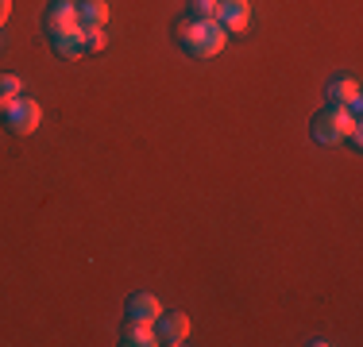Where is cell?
Here are the masks:
<instances>
[{
	"label": "cell",
	"instance_id": "obj_15",
	"mask_svg": "<svg viewBox=\"0 0 363 347\" xmlns=\"http://www.w3.org/2000/svg\"><path fill=\"white\" fill-rule=\"evenodd\" d=\"M8 16H12V0H0V28L8 23Z\"/></svg>",
	"mask_w": 363,
	"mask_h": 347
},
{
	"label": "cell",
	"instance_id": "obj_14",
	"mask_svg": "<svg viewBox=\"0 0 363 347\" xmlns=\"http://www.w3.org/2000/svg\"><path fill=\"white\" fill-rule=\"evenodd\" d=\"M105 42H108L105 28H85V55L89 50H105Z\"/></svg>",
	"mask_w": 363,
	"mask_h": 347
},
{
	"label": "cell",
	"instance_id": "obj_9",
	"mask_svg": "<svg viewBox=\"0 0 363 347\" xmlns=\"http://www.w3.org/2000/svg\"><path fill=\"white\" fill-rule=\"evenodd\" d=\"M124 312H128L132 320H143V324H155V320H159V312H162V301L155 297V293L140 290V293H132V297H128Z\"/></svg>",
	"mask_w": 363,
	"mask_h": 347
},
{
	"label": "cell",
	"instance_id": "obj_11",
	"mask_svg": "<svg viewBox=\"0 0 363 347\" xmlns=\"http://www.w3.org/2000/svg\"><path fill=\"white\" fill-rule=\"evenodd\" d=\"M77 23H82V28H105L108 4L105 0H82V4H77Z\"/></svg>",
	"mask_w": 363,
	"mask_h": 347
},
{
	"label": "cell",
	"instance_id": "obj_12",
	"mask_svg": "<svg viewBox=\"0 0 363 347\" xmlns=\"http://www.w3.org/2000/svg\"><path fill=\"white\" fill-rule=\"evenodd\" d=\"M23 93V81L16 74H0V108H4L8 101H16Z\"/></svg>",
	"mask_w": 363,
	"mask_h": 347
},
{
	"label": "cell",
	"instance_id": "obj_10",
	"mask_svg": "<svg viewBox=\"0 0 363 347\" xmlns=\"http://www.w3.org/2000/svg\"><path fill=\"white\" fill-rule=\"evenodd\" d=\"M120 343L124 347H155V324H143V320H124V328H120Z\"/></svg>",
	"mask_w": 363,
	"mask_h": 347
},
{
	"label": "cell",
	"instance_id": "obj_5",
	"mask_svg": "<svg viewBox=\"0 0 363 347\" xmlns=\"http://www.w3.org/2000/svg\"><path fill=\"white\" fill-rule=\"evenodd\" d=\"M217 23L228 35L247 31V23H252V4H247V0H217Z\"/></svg>",
	"mask_w": 363,
	"mask_h": 347
},
{
	"label": "cell",
	"instance_id": "obj_2",
	"mask_svg": "<svg viewBox=\"0 0 363 347\" xmlns=\"http://www.w3.org/2000/svg\"><path fill=\"white\" fill-rule=\"evenodd\" d=\"M359 127V116L356 112H348L344 104H328L325 112H317L313 124H309V135L317 139L321 147H340L344 139Z\"/></svg>",
	"mask_w": 363,
	"mask_h": 347
},
{
	"label": "cell",
	"instance_id": "obj_7",
	"mask_svg": "<svg viewBox=\"0 0 363 347\" xmlns=\"http://www.w3.org/2000/svg\"><path fill=\"white\" fill-rule=\"evenodd\" d=\"M50 50H55L58 58H82L85 55V28L77 23V28H66V31H50Z\"/></svg>",
	"mask_w": 363,
	"mask_h": 347
},
{
	"label": "cell",
	"instance_id": "obj_8",
	"mask_svg": "<svg viewBox=\"0 0 363 347\" xmlns=\"http://www.w3.org/2000/svg\"><path fill=\"white\" fill-rule=\"evenodd\" d=\"M43 28H47V35L77 28V4H74V0H50L47 12H43Z\"/></svg>",
	"mask_w": 363,
	"mask_h": 347
},
{
	"label": "cell",
	"instance_id": "obj_4",
	"mask_svg": "<svg viewBox=\"0 0 363 347\" xmlns=\"http://www.w3.org/2000/svg\"><path fill=\"white\" fill-rule=\"evenodd\" d=\"M189 332H194V324H189L186 312H159V320H155V340L167 343V347H182L189 343Z\"/></svg>",
	"mask_w": 363,
	"mask_h": 347
},
{
	"label": "cell",
	"instance_id": "obj_1",
	"mask_svg": "<svg viewBox=\"0 0 363 347\" xmlns=\"http://www.w3.org/2000/svg\"><path fill=\"white\" fill-rule=\"evenodd\" d=\"M174 35L194 58H217L220 50L228 47V31H224L217 20H178Z\"/></svg>",
	"mask_w": 363,
	"mask_h": 347
},
{
	"label": "cell",
	"instance_id": "obj_3",
	"mask_svg": "<svg viewBox=\"0 0 363 347\" xmlns=\"http://www.w3.org/2000/svg\"><path fill=\"white\" fill-rule=\"evenodd\" d=\"M0 120H4V127L12 135H35L39 132V124H43V104L35 97H16V101H8L4 108H0Z\"/></svg>",
	"mask_w": 363,
	"mask_h": 347
},
{
	"label": "cell",
	"instance_id": "obj_13",
	"mask_svg": "<svg viewBox=\"0 0 363 347\" xmlns=\"http://www.w3.org/2000/svg\"><path fill=\"white\" fill-rule=\"evenodd\" d=\"M189 20H217V0H189Z\"/></svg>",
	"mask_w": 363,
	"mask_h": 347
},
{
	"label": "cell",
	"instance_id": "obj_6",
	"mask_svg": "<svg viewBox=\"0 0 363 347\" xmlns=\"http://www.w3.org/2000/svg\"><path fill=\"white\" fill-rule=\"evenodd\" d=\"M328 101L333 104H344V108L348 112H356L359 116V77H352V74H340V77H333V81H328Z\"/></svg>",
	"mask_w": 363,
	"mask_h": 347
}]
</instances>
